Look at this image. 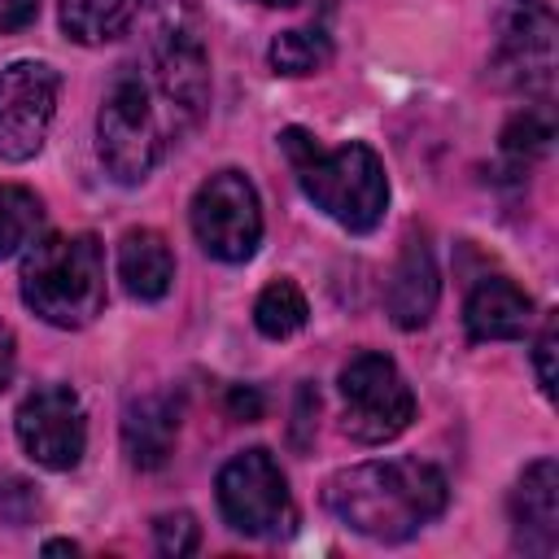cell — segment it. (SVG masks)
Instances as JSON below:
<instances>
[{"mask_svg": "<svg viewBox=\"0 0 559 559\" xmlns=\"http://www.w3.org/2000/svg\"><path fill=\"white\" fill-rule=\"evenodd\" d=\"M450 502L441 467L424 459H371L328 476L323 507L358 537L406 542Z\"/></svg>", "mask_w": 559, "mask_h": 559, "instance_id": "cell-1", "label": "cell"}, {"mask_svg": "<svg viewBox=\"0 0 559 559\" xmlns=\"http://www.w3.org/2000/svg\"><path fill=\"white\" fill-rule=\"evenodd\" d=\"M280 148L293 162L301 192L332 223H341L354 236L380 227L384 205H389V179H384L376 148H367L362 140H349L341 148H323L306 127H284Z\"/></svg>", "mask_w": 559, "mask_h": 559, "instance_id": "cell-2", "label": "cell"}, {"mask_svg": "<svg viewBox=\"0 0 559 559\" xmlns=\"http://www.w3.org/2000/svg\"><path fill=\"white\" fill-rule=\"evenodd\" d=\"M22 301L52 328H87L105 306V249L92 231L39 236L17 275Z\"/></svg>", "mask_w": 559, "mask_h": 559, "instance_id": "cell-3", "label": "cell"}, {"mask_svg": "<svg viewBox=\"0 0 559 559\" xmlns=\"http://www.w3.org/2000/svg\"><path fill=\"white\" fill-rule=\"evenodd\" d=\"M214 493H218V511L223 520L245 533V537H262V542H275V537H288L297 528V502H293V489L275 463L271 450L253 445V450H240L231 454L223 467H218V480H214Z\"/></svg>", "mask_w": 559, "mask_h": 559, "instance_id": "cell-4", "label": "cell"}, {"mask_svg": "<svg viewBox=\"0 0 559 559\" xmlns=\"http://www.w3.org/2000/svg\"><path fill=\"white\" fill-rule=\"evenodd\" d=\"M162 122L153 109V92L135 70H122L96 114V153L118 183H144L162 157Z\"/></svg>", "mask_w": 559, "mask_h": 559, "instance_id": "cell-5", "label": "cell"}, {"mask_svg": "<svg viewBox=\"0 0 559 559\" xmlns=\"http://www.w3.org/2000/svg\"><path fill=\"white\" fill-rule=\"evenodd\" d=\"M345 432L362 445H384L402 437L415 419V393L389 354L362 349L341 367Z\"/></svg>", "mask_w": 559, "mask_h": 559, "instance_id": "cell-6", "label": "cell"}, {"mask_svg": "<svg viewBox=\"0 0 559 559\" xmlns=\"http://www.w3.org/2000/svg\"><path fill=\"white\" fill-rule=\"evenodd\" d=\"M192 236L218 262H249L262 245V205L245 170H214L192 197Z\"/></svg>", "mask_w": 559, "mask_h": 559, "instance_id": "cell-7", "label": "cell"}, {"mask_svg": "<svg viewBox=\"0 0 559 559\" xmlns=\"http://www.w3.org/2000/svg\"><path fill=\"white\" fill-rule=\"evenodd\" d=\"M493 74L524 92L550 96L555 79V13L546 0H502L498 39H493Z\"/></svg>", "mask_w": 559, "mask_h": 559, "instance_id": "cell-8", "label": "cell"}, {"mask_svg": "<svg viewBox=\"0 0 559 559\" xmlns=\"http://www.w3.org/2000/svg\"><path fill=\"white\" fill-rule=\"evenodd\" d=\"M61 96V74L48 61H9L0 70V162H31L44 148Z\"/></svg>", "mask_w": 559, "mask_h": 559, "instance_id": "cell-9", "label": "cell"}, {"mask_svg": "<svg viewBox=\"0 0 559 559\" xmlns=\"http://www.w3.org/2000/svg\"><path fill=\"white\" fill-rule=\"evenodd\" d=\"M13 428H17L22 450L48 472L79 467V459L87 450V415H83V402L70 384L31 389L13 415Z\"/></svg>", "mask_w": 559, "mask_h": 559, "instance_id": "cell-10", "label": "cell"}, {"mask_svg": "<svg viewBox=\"0 0 559 559\" xmlns=\"http://www.w3.org/2000/svg\"><path fill=\"white\" fill-rule=\"evenodd\" d=\"M153 79L162 100L170 105V118L192 127L210 100V57L192 26L166 22L153 39Z\"/></svg>", "mask_w": 559, "mask_h": 559, "instance_id": "cell-11", "label": "cell"}, {"mask_svg": "<svg viewBox=\"0 0 559 559\" xmlns=\"http://www.w3.org/2000/svg\"><path fill=\"white\" fill-rule=\"evenodd\" d=\"M511 542L524 555L550 559L559 550V463L533 459L511 489Z\"/></svg>", "mask_w": 559, "mask_h": 559, "instance_id": "cell-12", "label": "cell"}, {"mask_svg": "<svg viewBox=\"0 0 559 559\" xmlns=\"http://www.w3.org/2000/svg\"><path fill=\"white\" fill-rule=\"evenodd\" d=\"M437 293H441V275H437V262H432V249L424 236H406L397 262H393V275H389V319L402 328V332H415L432 319L437 310Z\"/></svg>", "mask_w": 559, "mask_h": 559, "instance_id": "cell-13", "label": "cell"}, {"mask_svg": "<svg viewBox=\"0 0 559 559\" xmlns=\"http://www.w3.org/2000/svg\"><path fill=\"white\" fill-rule=\"evenodd\" d=\"M463 323L472 341H520L533 323V301L507 275H485L463 301Z\"/></svg>", "mask_w": 559, "mask_h": 559, "instance_id": "cell-14", "label": "cell"}, {"mask_svg": "<svg viewBox=\"0 0 559 559\" xmlns=\"http://www.w3.org/2000/svg\"><path fill=\"white\" fill-rule=\"evenodd\" d=\"M179 437V402L170 393H140L122 411V450L131 467L157 472L175 454Z\"/></svg>", "mask_w": 559, "mask_h": 559, "instance_id": "cell-15", "label": "cell"}, {"mask_svg": "<svg viewBox=\"0 0 559 559\" xmlns=\"http://www.w3.org/2000/svg\"><path fill=\"white\" fill-rule=\"evenodd\" d=\"M118 280L135 301H162L175 284V253L162 231L131 227L118 240Z\"/></svg>", "mask_w": 559, "mask_h": 559, "instance_id": "cell-16", "label": "cell"}, {"mask_svg": "<svg viewBox=\"0 0 559 559\" xmlns=\"http://www.w3.org/2000/svg\"><path fill=\"white\" fill-rule=\"evenodd\" d=\"M140 13V0H61L57 17L74 44H109Z\"/></svg>", "mask_w": 559, "mask_h": 559, "instance_id": "cell-17", "label": "cell"}, {"mask_svg": "<svg viewBox=\"0 0 559 559\" xmlns=\"http://www.w3.org/2000/svg\"><path fill=\"white\" fill-rule=\"evenodd\" d=\"M310 319V306H306V293L293 284V280H275L258 293L253 301V328L266 336V341H288L293 332H301Z\"/></svg>", "mask_w": 559, "mask_h": 559, "instance_id": "cell-18", "label": "cell"}, {"mask_svg": "<svg viewBox=\"0 0 559 559\" xmlns=\"http://www.w3.org/2000/svg\"><path fill=\"white\" fill-rule=\"evenodd\" d=\"M266 61L275 74H288V79H301V74H314L332 61V39L314 26H293V31H280L266 48Z\"/></svg>", "mask_w": 559, "mask_h": 559, "instance_id": "cell-19", "label": "cell"}, {"mask_svg": "<svg viewBox=\"0 0 559 559\" xmlns=\"http://www.w3.org/2000/svg\"><path fill=\"white\" fill-rule=\"evenodd\" d=\"M550 140H555V122H550V109H546V100H537V105H524V114H515L507 127H502V162L515 170V175H524V166L528 162H537L546 148H550Z\"/></svg>", "mask_w": 559, "mask_h": 559, "instance_id": "cell-20", "label": "cell"}, {"mask_svg": "<svg viewBox=\"0 0 559 559\" xmlns=\"http://www.w3.org/2000/svg\"><path fill=\"white\" fill-rule=\"evenodd\" d=\"M39 223H44L39 197L31 188H22V183H0V258H9L22 245H31Z\"/></svg>", "mask_w": 559, "mask_h": 559, "instance_id": "cell-21", "label": "cell"}, {"mask_svg": "<svg viewBox=\"0 0 559 559\" xmlns=\"http://www.w3.org/2000/svg\"><path fill=\"white\" fill-rule=\"evenodd\" d=\"M153 546H157V555H166V559L192 555V550L201 546V524H197V515H192V511H162V515L153 520Z\"/></svg>", "mask_w": 559, "mask_h": 559, "instance_id": "cell-22", "label": "cell"}, {"mask_svg": "<svg viewBox=\"0 0 559 559\" xmlns=\"http://www.w3.org/2000/svg\"><path fill=\"white\" fill-rule=\"evenodd\" d=\"M555 345H559V323H555V314H546L542 332L533 341V367H537V384L546 397H555Z\"/></svg>", "mask_w": 559, "mask_h": 559, "instance_id": "cell-23", "label": "cell"}, {"mask_svg": "<svg viewBox=\"0 0 559 559\" xmlns=\"http://www.w3.org/2000/svg\"><path fill=\"white\" fill-rule=\"evenodd\" d=\"M227 406H231L236 419L253 424V419L262 415V393H258L253 384H231V389H227Z\"/></svg>", "mask_w": 559, "mask_h": 559, "instance_id": "cell-24", "label": "cell"}, {"mask_svg": "<svg viewBox=\"0 0 559 559\" xmlns=\"http://www.w3.org/2000/svg\"><path fill=\"white\" fill-rule=\"evenodd\" d=\"M35 13H39V0H0V35L22 31L26 22H35Z\"/></svg>", "mask_w": 559, "mask_h": 559, "instance_id": "cell-25", "label": "cell"}, {"mask_svg": "<svg viewBox=\"0 0 559 559\" xmlns=\"http://www.w3.org/2000/svg\"><path fill=\"white\" fill-rule=\"evenodd\" d=\"M13 371H17V341H13V328L0 323V393L13 384Z\"/></svg>", "mask_w": 559, "mask_h": 559, "instance_id": "cell-26", "label": "cell"}, {"mask_svg": "<svg viewBox=\"0 0 559 559\" xmlns=\"http://www.w3.org/2000/svg\"><path fill=\"white\" fill-rule=\"evenodd\" d=\"M74 550H79L74 542H48V546H44V555H74Z\"/></svg>", "mask_w": 559, "mask_h": 559, "instance_id": "cell-27", "label": "cell"}, {"mask_svg": "<svg viewBox=\"0 0 559 559\" xmlns=\"http://www.w3.org/2000/svg\"><path fill=\"white\" fill-rule=\"evenodd\" d=\"M258 4H271V9H288V4H301V0H258Z\"/></svg>", "mask_w": 559, "mask_h": 559, "instance_id": "cell-28", "label": "cell"}]
</instances>
